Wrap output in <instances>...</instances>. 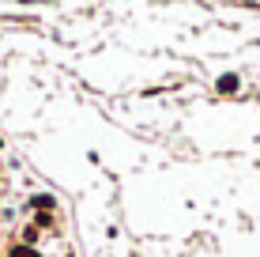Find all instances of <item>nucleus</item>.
<instances>
[{"label":"nucleus","instance_id":"nucleus-1","mask_svg":"<svg viewBox=\"0 0 260 257\" xmlns=\"http://www.w3.org/2000/svg\"><path fill=\"white\" fill-rule=\"evenodd\" d=\"M215 87H219V91H222V95H234V91H238V76H234V72H226V76H219V83H215Z\"/></svg>","mask_w":260,"mask_h":257},{"label":"nucleus","instance_id":"nucleus-2","mask_svg":"<svg viewBox=\"0 0 260 257\" xmlns=\"http://www.w3.org/2000/svg\"><path fill=\"white\" fill-rule=\"evenodd\" d=\"M30 205H34V208H46V212H49V208H57V197H49V193H38V197H30Z\"/></svg>","mask_w":260,"mask_h":257},{"label":"nucleus","instance_id":"nucleus-3","mask_svg":"<svg viewBox=\"0 0 260 257\" xmlns=\"http://www.w3.org/2000/svg\"><path fill=\"white\" fill-rule=\"evenodd\" d=\"M8 257H38V250H26V246H15Z\"/></svg>","mask_w":260,"mask_h":257},{"label":"nucleus","instance_id":"nucleus-4","mask_svg":"<svg viewBox=\"0 0 260 257\" xmlns=\"http://www.w3.org/2000/svg\"><path fill=\"white\" fill-rule=\"evenodd\" d=\"M23 242L34 246V242H38V231H34V227H26V231H23Z\"/></svg>","mask_w":260,"mask_h":257},{"label":"nucleus","instance_id":"nucleus-5","mask_svg":"<svg viewBox=\"0 0 260 257\" xmlns=\"http://www.w3.org/2000/svg\"><path fill=\"white\" fill-rule=\"evenodd\" d=\"M0 144H4V140H0Z\"/></svg>","mask_w":260,"mask_h":257}]
</instances>
